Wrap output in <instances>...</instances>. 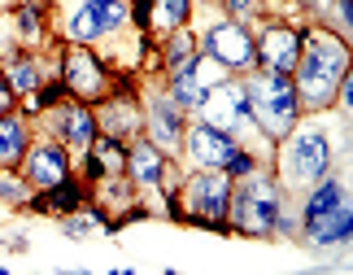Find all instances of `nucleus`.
Wrapping results in <instances>:
<instances>
[{
	"label": "nucleus",
	"mask_w": 353,
	"mask_h": 275,
	"mask_svg": "<svg viewBox=\"0 0 353 275\" xmlns=\"http://www.w3.org/2000/svg\"><path fill=\"white\" fill-rule=\"evenodd\" d=\"M127 26V0H79L65 13V44H97Z\"/></svg>",
	"instance_id": "nucleus-10"
},
{
	"label": "nucleus",
	"mask_w": 353,
	"mask_h": 275,
	"mask_svg": "<svg viewBox=\"0 0 353 275\" xmlns=\"http://www.w3.org/2000/svg\"><path fill=\"white\" fill-rule=\"evenodd\" d=\"M214 5H219L223 18H236V22H244V26L262 18V0H214Z\"/></svg>",
	"instance_id": "nucleus-25"
},
{
	"label": "nucleus",
	"mask_w": 353,
	"mask_h": 275,
	"mask_svg": "<svg viewBox=\"0 0 353 275\" xmlns=\"http://www.w3.org/2000/svg\"><path fill=\"white\" fill-rule=\"evenodd\" d=\"M196 48L214 57L219 66H227L232 75H244L257 66V48H253V26H244L236 18H214L210 26H201L196 31Z\"/></svg>",
	"instance_id": "nucleus-8"
},
{
	"label": "nucleus",
	"mask_w": 353,
	"mask_h": 275,
	"mask_svg": "<svg viewBox=\"0 0 353 275\" xmlns=\"http://www.w3.org/2000/svg\"><path fill=\"white\" fill-rule=\"evenodd\" d=\"M283 188L275 184V175L257 167L244 180H232V201H227V231L240 236H275L279 210H283Z\"/></svg>",
	"instance_id": "nucleus-4"
},
{
	"label": "nucleus",
	"mask_w": 353,
	"mask_h": 275,
	"mask_svg": "<svg viewBox=\"0 0 353 275\" xmlns=\"http://www.w3.org/2000/svg\"><path fill=\"white\" fill-rule=\"evenodd\" d=\"M349 70V39H341L332 26H305L301 57L292 66V88L301 101V114H323L336 105V88Z\"/></svg>",
	"instance_id": "nucleus-2"
},
{
	"label": "nucleus",
	"mask_w": 353,
	"mask_h": 275,
	"mask_svg": "<svg viewBox=\"0 0 353 275\" xmlns=\"http://www.w3.org/2000/svg\"><path fill=\"white\" fill-rule=\"evenodd\" d=\"M345 127H349V118H341V127H336L332 109H323V114L296 118L279 135L270 158H275V184L283 188V197H301L310 184H319L332 171L336 144H345Z\"/></svg>",
	"instance_id": "nucleus-1"
},
{
	"label": "nucleus",
	"mask_w": 353,
	"mask_h": 275,
	"mask_svg": "<svg viewBox=\"0 0 353 275\" xmlns=\"http://www.w3.org/2000/svg\"><path fill=\"white\" fill-rule=\"evenodd\" d=\"M227 75H232L227 66H219L214 57H205V53L196 48V57H188L183 66L166 70V84H161V88H166V96L183 109V114H196V105L205 101V92L214 84H223Z\"/></svg>",
	"instance_id": "nucleus-9"
},
{
	"label": "nucleus",
	"mask_w": 353,
	"mask_h": 275,
	"mask_svg": "<svg viewBox=\"0 0 353 275\" xmlns=\"http://www.w3.org/2000/svg\"><path fill=\"white\" fill-rule=\"evenodd\" d=\"M31 140L35 135H31V118L26 114H18V109L0 114V167H18Z\"/></svg>",
	"instance_id": "nucleus-20"
},
{
	"label": "nucleus",
	"mask_w": 353,
	"mask_h": 275,
	"mask_svg": "<svg viewBox=\"0 0 353 275\" xmlns=\"http://www.w3.org/2000/svg\"><path fill=\"white\" fill-rule=\"evenodd\" d=\"M97 127L105 135H118V140H135L144 131V114L131 101V92H110L97 101Z\"/></svg>",
	"instance_id": "nucleus-18"
},
{
	"label": "nucleus",
	"mask_w": 353,
	"mask_h": 275,
	"mask_svg": "<svg viewBox=\"0 0 353 275\" xmlns=\"http://www.w3.org/2000/svg\"><path fill=\"white\" fill-rule=\"evenodd\" d=\"M179 197V223H196L210 231H227V201H232V175L227 171H196L183 175L174 188Z\"/></svg>",
	"instance_id": "nucleus-6"
},
{
	"label": "nucleus",
	"mask_w": 353,
	"mask_h": 275,
	"mask_svg": "<svg viewBox=\"0 0 353 275\" xmlns=\"http://www.w3.org/2000/svg\"><path fill=\"white\" fill-rule=\"evenodd\" d=\"M48 114V131H52V140H61L65 149H70V158L79 153L83 158L88 153V144L97 140V109H92L88 101H74V96H65L61 105H52V109H44ZM39 114V118H44Z\"/></svg>",
	"instance_id": "nucleus-14"
},
{
	"label": "nucleus",
	"mask_w": 353,
	"mask_h": 275,
	"mask_svg": "<svg viewBox=\"0 0 353 275\" xmlns=\"http://www.w3.org/2000/svg\"><path fill=\"white\" fill-rule=\"evenodd\" d=\"M161 44V70H174V66H183L188 57H196V35L188 31V26H179V31H170V35H161L157 39Z\"/></svg>",
	"instance_id": "nucleus-23"
},
{
	"label": "nucleus",
	"mask_w": 353,
	"mask_h": 275,
	"mask_svg": "<svg viewBox=\"0 0 353 275\" xmlns=\"http://www.w3.org/2000/svg\"><path fill=\"white\" fill-rule=\"evenodd\" d=\"M0 75H5V84H9L13 96H31L48 79L35 53H22V48H9L5 57H0Z\"/></svg>",
	"instance_id": "nucleus-19"
},
{
	"label": "nucleus",
	"mask_w": 353,
	"mask_h": 275,
	"mask_svg": "<svg viewBox=\"0 0 353 275\" xmlns=\"http://www.w3.org/2000/svg\"><path fill=\"white\" fill-rule=\"evenodd\" d=\"M192 5H196V0H153V13H148V35L161 39V35L188 26V22H192Z\"/></svg>",
	"instance_id": "nucleus-21"
},
{
	"label": "nucleus",
	"mask_w": 353,
	"mask_h": 275,
	"mask_svg": "<svg viewBox=\"0 0 353 275\" xmlns=\"http://www.w3.org/2000/svg\"><path fill=\"white\" fill-rule=\"evenodd\" d=\"M31 192H35V188L26 184L13 167H0V201H5V205H26V197H31Z\"/></svg>",
	"instance_id": "nucleus-24"
},
{
	"label": "nucleus",
	"mask_w": 353,
	"mask_h": 275,
	"mask_svg": "<svg viewBox=\"0 0 353 275\" xmlns=\"http://www.w3.org/2000/svg\"><path fill=\"white\" fill-rule=\"evenodd\" d=\"M196 118L201 122H210V127H219L227 135H236L240 144H249V140H262V131H257V122L249 114V92H244V79L240 75H227L223 84H214L205 92V101L196 105ZM266 144V140H262ZM270 149V144H266Z\"/></svg>",
	"instance_id": "nucleus-7"
},
{
	"label": "nucleus",
	"mask_w": 353,
	"mask_h": 275,
	"mask_svg": "<svg viewBox=\"0 0 353 275\" xmlns=\"http://www.w3.org/2000/svg\"><path fill=\"white\" fill-rule=\"evenodd\" d=\"M244 92H249V114L257 122L266 144H275L283 131L301 118V101H296L292 75H275V70H244Z\"/></svg>",
	"instance_id": "nucleus-5"
},
{
	"label": "nucleus",
	"mask_w": 353,
	"mask_h": 275,
	"mask_svg": "<svg viewBox=\"0 0 353 275\" xmlns=\"http://www.w3.org/2000/svg\"><path fill=\"white\" fill-rule=\"evenodd\" d=\"M61 84L70 88L74 101H101V96H110V66H105L92 44H65L61 48Z\"/></svg>",
	"instance_id": "nucleus-11"
},
{
	"label": "nucleus",
	"mask_w": 353,
	"mask_h": 275,
	"mask_svg": "<svg viewBox=\"0 0 353 275\" xmlns=\"http://www.w3.org/2000/svg\"><path fill=\"white\" fill-rule=\"evenodd\" d=\"M122 175L131 180V188H144V192H170L174 188L170 158L161 153L153 140H144V135L127 140V171Z\"/></svg>",
	"instance_id": "nucleus-17"
},
{
	"label": "nucleus",
	"mask_w": 353,
	"mask_h": 275,
	"mask_svg": "<svg viewBox=\"0 0 353 275\" xmlns=\"http://www.w3.org/2000/svg\"><path fill=\"white\" fill-rule=\"evenodd\" d=\"M301 26L270 18L253 31V48H257V70H275V75H292L296 57H301Z\"/></svg>",
	"instance_id": "nucleus-13"
},
{
	"label": "nucleus",
	"mask_w": 353,
	"mask_h": 275,
	"mask_svg": "<svg viewBox=\"0 0 353 275\" xmlns=\"http://www.w3.org/2000/svg\"><path fill=\"white\" fill-rule=\"evenodd\" d=\"M296 236L310 249H349L353 240V197L345 171H327L319 184L301 192L296 210Z\"/></svg>",
	"instance_id": "nucleus-3"
},
{
	"label": "nucleus",
	"mask_w": 353,
	"mask_h": 275,
	"mask_svg": "<svg viewBox=\"0 0 353 275\" xmlns=\"http://www.w3.org/2000/svg\"><path fill=\"white\" fill-rule=\"evenodd\" d=\"M257 167H262V153H253L249 144H240V149H236V158L227 162V175H232V180H244V175H253Z\"/></svg>",
	"instance_id": "nucleus-26"
},
{
	"label": "nucleus",
	"mask_w": 353,
	"mask_h": 275,
	"mask_svg": "<svg viewBox=\"0 0 353 275\" xmlns=\"http://www.w3.org/2000/svg\"><path fill=\"white\" fill-rule=\"evenodd\" d=\"M18 167H22V180L35 192H48L61 180H70V149L61 140H52V135H39V140H31V149L22 153Z\"/></svg>",
	"instance_id": "nucleus-16"
},
{
	"label": "nucleus",
	"mask_w": 353,
	"mask_h": 275,
	"mask_svg": "<svg viewBox=\"0 0 353 275\" xmlns=\"http://www.w3.org/2000/svg\"><path fill=\"white\" fill-rule=\"evenodd\" d=\"M236 149H240L236 135H227L219 127H210V122L192 118L183 127V149H179V153L192 162L196 171H227V162L236 158Z\"/></svg>",
	"instance_id": "nucleus-15"
},
{
	"label": "nucleus",
	"mask_w": 353,
	"mask_h": 275,
	"mask_svg": "<svg viewBox=\"0 0 353 275\" xmlns=\"http://www.w3.org/2000/svg\"><path fill=\"white\" fill-rule=\"evenodd\" d=\"M9 109H13V92L5 84V75H0V114H9Z\"/></svg>",
	"instance_id": "nucleus-27"
},
{
	"label": "nucleus",
	"mask_w": 353,
	"mask_h": 275,
	"mask_svg": "<svg viewBox=\"0 0 353 275\" xmlns=\"http://www.w3.org/2000/svg\"><path fill=\"white\" fill-rule=\"evenodd\" d=\"M44 18H48V0H22L18 5L13 26H18L22 44H39V39H44Z\"/></svg>",
	"instance_id": "nucleus-22"
},
{
	"label": "nucleus",
	"mask_w": 353,
	"mask_h": 275,
	"mask_svg": "<svg viewBox=\"0 0 353 275\" xmlns=\"http://www.w3.org/2000/svg\"><path fill=\"white\" fill-rule=\"evenodd\" d=\"M144 140H153L166 158H179V149H183V127H188V114L179 105L166 96V88H153L144 96Z\"/></svg>",
	"instance_id": "nucleus-12"
}]
</instances>
